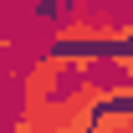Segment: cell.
<instances>
[{
  "mask_svg": "<svg viewBox=\"0 0 133 133\" xmlns=\"http://www.w3.org/2000/svg\"><path fill=\"white\" fill-rule=\"evenodd\" d=\"M10 133H36V123H31V118H26V113H21L16 123H10Z\"/></svg>",
  "mask_w": 133,
  "mask_h": 133,
  "instance_id": "3",
  "label": "cell"
},
{
  "mask_svg": "<svg viewBox=\"0 0 133 133\" xmlns=\"http://www.w3.org/2000/svg\"><path fill=\"white\" fill-rule=\"evenodd\" d=\"M5 51H10V36H5V31H0V56H5Z\"/></svg>",
  "mask_w": 133,
  "mask_h": 133,
  "instance_id": "4",
  "label": "cell"
},
{
  "mask_svg": "<svg viewBox=\"0 0 133 133\" xmlns=\"http://www.w3.org/2000/svg\"><path fill=\"white\" fill-rule=\"evenodd\" d=\"M102 102H108L102 82H66L56 97H46L36 113H26V118L36 123V133H87Z\"/></svg>",
  "mask_w": 133,
  "mask_h": 133,
  "instance_id": "1",
  "label": "cell"
},
{
  "mask_svg": "<svg viewBox=\"0 0 133 133\" xmlns=\"http://www.w3.org/2000/svg\"><path fill=\"white\" fill-rule=\"evenodd\" d=\"M72 77V51H41L31 66H26V77H21V113H36L46 97H56Z\"/></svg>",
  "mask_w": 133,
  "mask_h": 133,
  "instance_id": "2",
  "label": "cell"
}]
</instances>
